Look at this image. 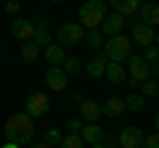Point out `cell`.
Returning a JSON list of instances; mask_svg holds the SVG:
<instances>
[{
    "instance_id": "6da1fadb",
    "label": "cell",
    "mask_w": 159,
    "mask_h": 148,
    "mask_svg": "<svg viewBox=\"0 0 159 148\" xmlns=\"http://www.w3.org/2000/svg\"><path fill=\"white\" fill-rule=\"evenodd\" d=\"M6 137L11 143H19V146H27V143L34 140V119L27 114H13L6 119V127H3Z\"/></svg>"
},
{
    "instance_id": "7a4b0ae2",
    "label": "cell",
    "mask_w": 159,
    "mask_h": 148,
    "mask_svg": "<svg viewBox=\"0 0 159 148\" xmlns=\"http://www.w3.org/2000/svg\"><path fill=\"white\" fill-rule=\"evenodd\" d=\"M106 19V3L103 0H85L80 6V24L82 29H98Z\"/></svg>"
},
{
    "instance_id": "3957f363",
    "label": "cell",
    "mask_w": 159,
    "mask_h": 148,
    "mask_svg": "<svg viewBox=\"0 0 159 148\" xmlns=\"http://www.w3.org/2000/svg\"><path fill=\"white\" fill-rule=\"evenodd\" d=\"M101 53L106 56V61L125 63L127 58H130V53H133V40L125 37V34H114V37H109V40L103 42V50Z\"/></svg>"
},
{
    "instance_id": "277c9868",
    "label": "cell",
    "mask_w": 159,
    "mask_h": 148,
    "mask_svg": "<svg viewBox=\"0 0 159 148\" xmlns=\"http://www.w3.org/2000/svg\"><path fill=\"white\" fill-rule=\"evenodd\" d=\"M80 42H85V29H82V24L66 21V24L58 27V45L61 48H74Z\"/></svg>"
},
{
    "instance_id": "5b68a950",
    "label": "cell",
    "mask_w": 159,
    "mask_h": 148,
    "mask_svg": "<svg viewBox=\"0 0 159 148\" xmlns=\"http://www.w3.org/2000/svg\"><path fill=\"white\" fill-rule=\"evenodd\" d=\"M51 111V101H48L45 93H29L27 101H24V114L32 116V119H40Z\"/></svg>"
},
{
    "instance_id": "8992f818",
    "label": "cell",
    "mask_w": 159,
    "mask_h": 148,
    "mask_svg": "<svg viewBox=\"0 0 159 148\" xmlns=\"http://www.w3.org/2000/svg\"><path fill=\"white\" fill-rule=\"evenodd\" d=\"M127 74H130V80L135 85H141V82L151 80V63L143 56H133L130 53V58H127Z\"/></svg>"
},
{
    "instance_id": "52a82bcc",
    "label": "cell",
    "mask_w": 159,
    "mask_h": 148,
    "mask_svg": "<svg viewBox=\"0 0 159 148\" xmlns=\"http://www.w3.org/2000/svg\"><path fill=\"white\" fill-rule=\"evenodd\" d=\"M130 40L138 42L141 48H148L157 40V32H154V27H148V24H143V21H133V37Z\"/></svg>"
},
{
    "instance_id": "ba28073f",
    "label": "cell",
    "mask_w": 159,
    "mask_h": 148,
    "mask_svg": "<svg viewBox=\"0 0 159 148\" xmlns=\"http://www.w3.org/2000/svg\"><path fill=\"white\" fill-rule=\"evenodd\" d=\"M119 148H143V140H146V135H143L141 127H125V130L119 132Z\"/></svg>"
},
{
    "instance_id": "9c48e42d",
    "label": "cell",
    "mask_w": 159,
    "mask_h": 148,
    "mask_svg": "<svg viewBox=\"0 0 159 148\" xmlns=\"http://www.w3.org/2000/svg\"><path fill=\"white\" fill-rule=\"evenodd\" d=\"M45 85L51 87L53 93H61V90H66V85H69V74L64 72L61 66H48V72H45Z\"/></svg>"
},
{
    "instance_id": "30bf717a",
    "label": "cell",
    "mask_w": 159,
    "mask_h": 148,
    "mask_svg": "<svg viewBox=\"0 0 159 148\" xmlns=\"http://www.w3.org/2000/svg\"><path fill=\"white\" fill-rule=\"evenodd\" d=\"M11 34L21 42H32L34 40V21H29V19H13L11 21Z\"/></svg>"
},
{
    "instance_id": "8fae6325",
    "label": "cell",
    "mask_w": 159,
    "mask_h": 148,
    "mask_svg": "<svg viewBox=\"0 0 159 148\" xmlns=\"http://www.w3.org/2000/svg\"><path fill=\"white\" fill-rule=\"evenodd\" d=\"M103 135H106V132H103L96 122H85L82 130H80V137L85 140V146H98V143L103 140Z\"/></svg>"
},
{
    "instance_id": "7c38bea8",
    "label": "cell",
    "mask_w": 159,
    "mask_h": 148,
    "mask_svg": "<svg viewBox=\"0 0 159 148\" xmlns=\"http://www.w3.org/2000/svg\"><path fill=\"white\" fill-rule=\"evenodd\" d=\"M125 16L122 13H109L106 19H103V24H101V32L103 34H109V37H114V34H122V27H125Z\"/></svg>"
},
{
    "instance_id": "4fadbf2b",
    "label": "cell",
    "mask_w": 159,
    "mask_h": 148,
    "mask_svg": "<svg viewBox=\"0 0 159 148\" xmlns=\"http://www.w3.org/2000/svg\"><path fill=\"white\" fill-rule=\"evenodd\" d=\"M125 111H127V106H125V98H109L106 103H101V114H103V116H111V119L122 116Z\"/></svg>"
},
{
    "instance_id": "5bb4252c",
    "label": "cell",
    "mask_w": 159,
    "mask_h": 148,
    "mask_svg": "<svg viewBox=\"0 0 159 148\" xmlns=\"http://www.w3.org/2000/svg\"><path fill=\"white\" fill-rule=\"evenodd\" d=\"M114 8V13H122V16H135L141 11V0H109Z\"/></svg>"
},
{
    "instance_id": "9a60e30c",
    "label": "cell",
    "mask_w": 159,
    "mask_h": 148,
    "mask_svg": "<svg viewBox=\"0 0 159 148\" xmlns=\"http://www.w3.org/2000/svg\"><path fill=\"white\" fill-rule=\"evenodd\" d=\"M43 53H45V61L51 63V66H61V63L66 61V48H61L58 42H51Z\"/></svg>"
},
{
    "instance_id": "2e32d148",
    "label": "cell",
    "mask_w": 159,
    "mask_h": 148,
    "mask_svg": "<svg viewBox=\"0 0 159 148\" xmlns=\"http://www.w3.org/2000/svg\"><path fill=\"white\" fill-rule=\"evenodd\" d=\"M106 80L111 85H122L127 80V72H125V63H117V61H109L106 63Z\"/></svg>"
},
{
    "instance_id": "e0dca14e",
    "label": "cell",
    "mask_w": 159,
    "mask_h": 148,
    "mask_svg": "<svg viewBox=\"0 0 159 148\" xmlns=\"http://www.w3.org/2000/svg\"><path fill=\"white\" fill-rule=\"evenodd\" d=\"M80 116H82V122H98V116H101V103L85 98V101L80 103Z\"/></svg>"
},
{
    "instance_id": "ac0fdd59",
    "label": "cell",
    "mask_w": 159,
    "mask_h": 148,
    "mask_svg": "<svg viewBox=\"0 0 159 148\" xmlns=\"http://www.w3.org/2000/svg\"><path fill=\"white\" fill-rule=\"evenodd\" d=\"M138 16H141V21L148 24V27H159V6L157 3H143V8L138 11Z\"/></svg>"
},
{
    "instance_id": "d6986e66",
    "label": "cell",
    "mask_w": 159,
    "mask_h": 148,
    "mask_svg": "<svg viewBox=\"0 0 159 148\" xmlns=\"http://www.w3.org/2000/svg\"><path fill=\"white\" fill-rule=\"evenodd\" d=\"M40 50H43V48H40L37 42H21V50H19V56H21L24 63H37Z\"/></svg>"
},
{
    "instance_id": "ffe728a7",
    "label": "cell",
    "mask_w": 159,
    "mask_h": 148,
    "mask_svg": "<svg viewBox=\"0 0 159 148\" xmlns=\"http://www.w3.org/2000/svg\"><path fill=\"white\" fill-rule=\"evenodd\" d=\"M106 56H103V53H101V56H96V58H93V61H88L85 63V72H88V77H101V74H106Z\"/></svg>"
},
{
    "instance_id": "44dd1931",
    "label": "cell",
    "mask_w": 159,
    "mask_h": 148,
    "mask_svg": "<svg viewBox=\"0 0 159 148\" xmlns=\"http://www.w3.org/2000/svg\"><path fill=\"white\" fill-rule=\"evenodd\" d=\"M85 42H88V48L90 50H103V32H101V27L98 29H85Z\"/></svg>"
},
{
    "instance_id": "7402d4cb",
    "label": "cell",
    "mask_w": 159,
    "mask_h": 148,
    "mask_svg": "<svg viewBox=\"0 0 159 148\" xmlns=\"http://www.w3.org/2000/svg\"><path fill=\"white\" fill-rule=\"evenodd\" d=\"M43 140H45L51 148H53V146H61V140H64V132L58 130V127H48V130L43 132Z\"/></svg>"
},
{
    "instance_id": "603a6c76",
    "label": "cell",
    "mask_w": 159,
    "mask_h": 148,
    "mask_svg": "<svg viewBox=\"0 0 159 148\" xmlns=\"http://www.w3.org/2000/svg\"><path fill=\"white\" fill-rule=\"evenodd\" d=\"M61 148H85V140L80 137V132H69V135H64Z\"/></svg>"
},
{
    "instance_id": "cb8c5ba5",
    "label": "cell",
    "mask_w": 159,
    "mask_h": 148,
    "mask_svg": "<svg viewBox=\"0 0 159 148\" xmlns=\"http://www.w3.org/2000/svg\"><path fill=\"white\" fill-rule=\"evenodd\" d=\"M141 95L143 98H159V82H154V80L141 82Z\"/></svg>"
},
{
    "instance_id": "d4e9b609",
    "label": "cell",
    "mask_w": 159,
    "mask_h": 148,
    "mask_svg": "<svg viewBox=\"0 0 159 148\" xmlns=\"http://www.w3.org/2000/svg\"><path fill=\"white\" fill-rule=\"evenodd\" d=\"M40 48H48L51 45V34H48V27H34V40Z\"/></svg>"
},
{
    "instance_id": "484cf974",
    "label": "cell",
    "mask_w": 159,
    "mask_h": 148,
    "mask_svg": "<svg viewBox=\"0 0 159 148\" xmlns=\"http://www.w3.org/2000/svg\"><path fill=\"white\" fill-rule=\"evenodd\" d=\"M143 101H146V98H143L141 93H133V95L125 98V106H127V111H141V108H143Z\"/></svg>"
},
{
    "instance_id": "4316f807",
    "label": "cell",
    "mask_w": 159,
    "mask_h": 148,
    "mask_svg": "<svg viewBox=\"0 0 159 148\" xmlns=\"http://www.w3.org/2000/svg\"><path fill=\"white\" fill-rule=\"evenodd\" d=\"M61 69H64L66 74H77L80 69H82V63H80V58H69V56H66V61L61 63Z\"/></svg>"
},
{
    "instance_id": "83f0119b",
    "label": "cell",
    "mask_w": 159,
    "mask_h": 148,
    "mask_svg": "<svg viewBox=\"0 0 159 148\" xmlns=\"http://www.w3.org/2000/svg\"><path fill=\"white\" fill-rule=\"evenodd\" d=\"M143 58H146L148 63L159 61V48H157V45H148V48H146V53H143Z\"/></svg>"
},
{
    "instance_id": "f1b7e54d",
    "label": "cell",
    "mask_w": 159,
    "mask_h": 148,
    "mask_svg": "<svg viewBox=\"0 0 159 148\" xmlns=\"http://www.w3.org/2000/svg\"><path fill=\"white\" fill-rule=\"evenodd\" d=\"M143 148H159V132H154V135H146V140H143Z\"/></svg>"
},
{
    "instance_id": "f546056e",
    "label": "cell",
    "mask_w": 159,
    "mask_h": 148,
    "mask_svg": "<svg viewBox=\"0 0 159 148\" xmlns=\"http://www.w3.org/2000/svg\"><path fill=\"white\" fill-rule=\"evenodd\" d=\"M101 148H119V140L114 135H103V140H101Z\"/></svg>"
},
{
    "instance_id": "4dcf8cb0",
    "label": "cell",
    "mask_w": 159,
    "mask_h": 148,
    "mask_svg": "<svg viewBox=\"0 0 159 148\" xmlns=\"http://www.w3.org/2000/svg\"><path fill=\"white\" fill-rule=\"evenodd\" d=\"M66 127H69V132H80V130H82V122H80V119H72Z\"/></svg>"
},
{
    "instance_id": "1f68e13d",
    "label": "cell",
    "mask_w": 159,
    "mask_h": 148,
    "mask_svg": "<svg viewBox=\"0 0 159 148\" xmlns=\"http://www.w3.org/2000/svg\"><path fill=\"white\" fill-rule=\"evenodd\" d=\"M16 8H19V0H11V3L6 6V11H8V13H16Z\"/></svg>"
},
{
    "instance_id": "d6a6232c",
    "label": "cell",
    "mask_w": 159,
    "mask_h": 148,
    "mask_svg": "<svg viewBox=\"0 0 159 148\" xmlns=\"http://www.w3.org/2000/svg\"><path fill=\"white\" fill-rule=\"evenodd\" d=\"M151 77H159V61L151 63Z\"/></svg>"
},
{
    "instance_id": "836d02e7",
    "label": "cell",
    "mask_w": 159,
    "mask_h": 148,
    "mask_svg": "<svg viewBox=\"0 0 159 148\" xmlns=\"http://www.w3.org/2000/svg\"><path fill=\"white\" fill-rule=\"evenodd\" d=\"M34 27H48V19H45V16H40V19H37V24H34Z\"/></svg>"
},
{
    "instance_id": "e575fe53",
    "label": "cell",
    "mask_w": 159,
    "mask_h": 148,
    "mask_svg": "<svg viewBox=\"0 0 159 148\" xmlns=\"http://www.w3.org/2000/svg\"><path fill=\"white\" fill-rule=\"evenodd\" d=\"M72 98H74V101H77V103H82V101H85V95H82V93H80V90H77V93H74V95H72Z\"/></svg>"
},
{
    "instance_id": "d590c367",
    "label": "cell",
    "mask_w": 159,
    "mask_h": 148,
    "mask_svg": "<svg viewBox=\"0 0 159 148\" xmlns=\"http://www.w3.org/2000/svg\"><path fill=\"white\" fill-rule=\"evenodd\" d=\"M32 148H51V146H48V143H45V140H40V143H34V146H32Z\"/></svg>"
},
{
    "instance_id": "8d00e7d4",
    "label": "cell",
    "mask_w": 159,
    "mask_h": 148,
    "mask_svg": "<svg viewBox=\"0 0 159 148\" xmlns=\"http://www.w3.org/2000/svg\"><path fill=\"white\" fill-rule=\"evenodd\" d=\"M3 148H21V146H19V143H11V140H8V143H6Z\"/></svg>"
},
{
    "instance_id": "74e56055",
    "label": "cell",
    "mask_w": 159,
    "mask_h": 148,
    "mask_svg": "<svg viewBox=\"0 0 159 148\" xmlns=\"http://www.w3.org/2000/svg\"><path fill=\"white\" fill-rule=\"evenodd\" d=\"M154 127H157V132H159V111H157V116H154Z\"/></svg>"
},
{
    "instance_id": "f35d334b",
    "label": "cell",
    "mask_w": 159,
    "mask_h": 148,
    "mask_svg": "<svg viewBox=\"0 0 159 148\" xmlns=\"http://www.w3.org/2000/svg\"><path fill=\"white\" fill-rule=\"evenodd\" d=\"M154 45H157V48H159V32H157V40H154Z\"/></svg>"
},
{
    "instance_id": "ab89813d",
    "label": "cell",
    "mask_w": 159,
    "mask_h": 148,
    "mask_svg": "<svg viewBox=\"0 0 159 148\" xmlns=\"http://www.w3.org/2000/svg\"><path fill=\"white\" fill-rule=\"evenodd\" d=\"M90 148H101V143H98V146H90Z\"/></svg>"
},
{
    "instance_id": "60d3db41",
    "label": "cell",
    "mask_w": 159,
    "mask_h": 148,
    "mask_svg": "<svg viewBox=\"0 0 159 148\" xmlns=\"http://www.w3.org/2000/svg\"><path fill=\"white\" fill-rule=\"evenodd\" d=\"M51 3H61V0H51Z\"/></svg>"
}]
</instances>
